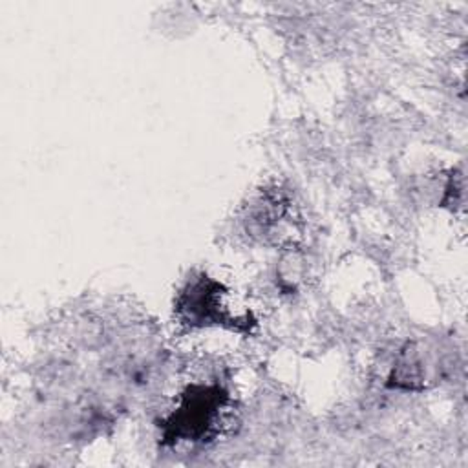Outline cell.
I'll use <instances>...</instances> for the list:
<instances>
[{"mask_svg": "<svg viewBox=\"0 0 468 468\" xmlns=\"http://www.w3.org/2000/svg\"><path fill=\"white\" fill-rule=\"evenodd\" d=\"M225 393L219 388H190L181 400L177 411L166 424V435L176 439H203L214 426L223 408Z\"/></svg>", "mask_w": 468, "mask_h": 468, "instance_id": "6da1fadb", "label": "cell"}, {"mask_svg": "<svg viewBox=\"0 0 468 468\" xmlns=\"http://www.w3.org/2000/svg\"><path fill=\"white\" fill-rule=\"evenodd\" d=\"M219 289L216 282L207 276L199 278L183 292L179 300V313L190 320L188 324H208V322H232V318L221 311Z\"/></svg>", "mask_w": 468, "mask_h": 468, "instance_id": "7a4b0ae2", "label": "cell"}]
</instances>
